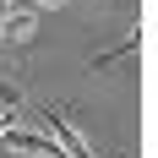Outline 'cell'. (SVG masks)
Returning a JSON list of instances; mask_svg holds the SVG:
<instances>
[{
  "label": "cell",
  "mask_w": 158,
  "mask_h": 158,
  "mask_svg": "<svg viewBox=\"0 0 158 158\" xmlns=\"http://www.w3.org/2000/svg\"><path fill=\"white\" fill-rule=\"evenodd\" d=\"M16 104H22V98H16V87H6V82H0V109H16Z\"/></svg>",
  "instance_id": "cell-4"
},
{
  "label": "cell",
  "mask_w": 158,
  "mask_h": 158,
  "mask_svg": "<svg viewBox=\"0 0 158 158\" xmlns=\"http://www.w3.org/2000/svg\"><path fill=\"white\" fill-rule=\"evenodd\" d=\"M131 55H142V27H131L126 38L114 49H104V55H93V71H109V65H120V60H131Z\"/></svg>",
  "instance_id": "cell-3"
},
{
  "label": "cell",
  "mask_w": 158,
  "mask_h": 158,
  "mask_svg": "<svg viewBox=\"0 0 158 158\" xmlns=\"http://www.w3.org/2000/svg\"><path fill=\"white\" fill-rule=\"evenodd\" d=\"M6 131H11V109H0V136H6Z\"/></svg>",
  "instance_id": "cell-6"
},
{
  "label": "cell",
  "mask_w": 158,
  "mask_h": 158,
  "mask_svg": "<svg viewBox=\"0 0 158 158\" xmlns=\"http://www.w3.org/2000/svg\"><path fill=\"white\" fill-rule=\"evenodd\" d=\"M65 0H33V11H60Z\"/></svg>",
  "instance_id": "cell-5"
},
{
  "label": "cell",
  "mask_w": 158,
  "mask_h": 158,
  "mask_svg": "<svg viewBox=\"0 0 158 158\" xmlns=\"http://www.w3.org/2000/svg\"><path fill=\"white\" fill-rule=\"evenodd\" d=\"M6 6H11V0H0V11H6Z\"/></svg>",
  "instance_id": "cell-7"
},
{
  "label": "cell",
  "mask_w": 158,
  "mask_h": 158,
  "mask_svg": "<svg viewBox=\"0 0 158 158\" xmlns=\"http://www.w3.org/2000/svg\"><path fill=\"white\" fill-rule=\"evenodd\" d=\"M33 33H38V11L33 6H6L0 11V38L6 44H27Z\"/></svg>",
  "instance_id": "cell-2"
},
{
  "label": "cell",
  "mask_w": 158,
  "mask_h": 158,
  "mask_svg": "<svg viewBox=\"0 0 158 158\" xmlns=\"http://www.w3.org/2000/svg\"><path fill=\"white\" fill-rule=\"evenodd\" d=\"M44 126H49V142L60 147L65 158H93V142L71 126V114H65L60 104H49V109H44Z\"/></svg>",
  "instance_id": "cell-1"
}]
</instances>
